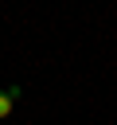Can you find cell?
<instances>
[{"label":"cell","mask_w":117,"mask_h":125,"mask_svg":"<svg viewBox=\"0 0 117 125\" xmlns=\"http://www.w3.org/2000/svg\"><path fill=\"white\" fill-rule=\"evenodd\" d=\"M16 98H20V90H16V86H12V90H0V117H8V113H12Z\"/></svg>","instance_id":"cell-1"}]
</instances>
